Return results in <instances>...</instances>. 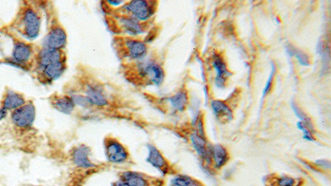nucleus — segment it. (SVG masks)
I'll return each mask as SVG.
<instances>
[{"label":"nucleus","instance_id":"1","mask_svg":"<svg viewBox=\"0 0 331 186\" xmlns=\"http://www.w3.org/2000/svg\"><path fill=\"white\" fill-rule=\"evenodd\" d=\"M36 118L35 106L27 103L20 108L15 109L11 115L13 123L20 129H28L34 125Z\"/></svg>","mask_w":331,"mask_h":186},{"label":"nucleus","instance_id":"2","mask_svg":"<svg viewBox=\"0 0 331 186\" xmlns=\"http://www.w3.org/2000/svg\"><path fill=\"white\" fill-rule=\"evenodd\" d=\"M156 3L135 0L128 3L124 9L131 14L132 17L138 21H147L154 15L156 9Z\"/></svg>","mask_w":331,"mask_h":186},{"label":"nucleus","instance_id":"3","mask_svg":"<svg viewBox=\"0 0 331 186\" xmlns=\"http://www.w3.org/2000/svg\"><path fill=\"white\" fill-rule=\"evenodd\" d=\"M105 157L113 164L125 163L129 158V152L118 140L108 138L105 140Z\"/></svg>","mask_w":331,"mask_h":186},{"label":"nucleus","instance_id":"4","mask_svg":"<svg viewBox=\"0 0 331 186\" xmlns=\"http://www.w3.org/2000/svg\"><path fill=\"white\" fill-rule=\"evenodd\" d=\"M138 72L141 76L157 86L161 85L164 80V71L154 60H147L138 65Z\"/></svg>","mask_w":331,"mask_h":186},{"label":"nucleus","instance_id":"5","mask_svg":"<svg viewBox=\"0 0 331 186\" xmlns=\"http://www.w3.org/2000/svg\"><path fill=\"white\" fill-rule=\"evenodd\" d=\"M24 25V34L29 40H34L40 34L41 20L39 16L34 9H27L25 10L22 18Z\"/></svg>","mask_w":331,"mask_h":186},{"label":"nucleus","instance_id":"6","mask_svg":"<svg viewBox=\"0 0 331 186\" xmlns=\"http://www.w3.org/2000/svg\"><path fill=\"white\" fill-rule=\"evenodd\" d=\"M67 37L63 27H55L48 33L44 39V47L61 51L67 44Z\"/></svg>","mask_w":331,"mask_h":186},{"label":"nucleus","instance_id":"7","mask_svg":"<svg viewBox=\"0 0 331 186\" xmlns=\"http://www.w3.org/2000/svg\"><path fill=\"white\" fill-rule=\"evenodd\" d=\"M89 155H91V150L89 147L85 145H80L76 146L71 151V160L75 166L79 168L84 169V170L94 168L96 166L89 158Z\"/></svg>","mask_w":331,"mask_h":186},{"label":"nucleus","instance_id":"8","mask_svg":"<svg viewBox=\"0 0 331 186\" xmlns=\"http://www.w3.org/2000/svg\"><path fill=\"white\" fill-rule=\"evenodd\" d=\"M191 144L194 150L196 151L200 158L205 161L206 163L210 164L212 159V146L207 144L206 140L204 139V136H201L196 132L191 133L190 136Z\"/></svg>","mask_w":331,"mask_h":186},{"label":"nucleus","instance_id":"9","mask_svg":"<svg viewBox=\"0 0 331 186\" xmlns=\"http://www.w3.org/2000/svg\"><path fill=\"white\" fill-rule=\"evenodd\" d=\"M147 149H148V154H147V162L151 166H154V168L158 169V171L162 174H167L169 171V165L162 153L153 145H148Z\"/></svg>","mask_w":331,"mask_h":186},{"label":"nucleus","instance_id":"10","mask_svg":"<svg viewBox=\"0 0 331 186\" xmlns=\"http://www.w3.org/2000/svg\"><path fill=\"white\" fill-rule=\"evenodd\" d=\"M212 66L216 71V84L219 88H224L227 79L231 76V73L227 69L225 62L220 55H215L212 60Z\"/></svg>","mask_w":331,"mask_h":186},{"label":"nucleus","instance_id":"11","mask_svg":"<svg viewBox=\"0 0 331 186\" xmlns=\"http://www.w3.org/2000/svg\"><path fill=\"white\" fill-rule=\"evenodd\" d=\"M85 98L92 106L105 107L108 104L104 89L98 85H88L85 90Z\"/></svg>","mask_w":331,"mask_h":186},{"label":"nucleus","instance_id":"12","mask_svg":"<svg viewBox=\"0 0 331 186\" xmlns=\"http://www.w3.org/2000/svg\"><path fill=\"white\" fill-rule=\"evenodd\" d=\"M63 59L60 51L43 47L38 55V65L40 69L43 70L50 65L60 61Z\"/></svg>","mask_w":331,"mask_h":186},{"label":"nucleus","instance_id":"13","mask_svg":"<svg viewBox=\"0 0 331 186\" xmlns=\"http://www.w3.org/2000/svg\"><path fill=\"white\" fill-rule=\"evenodd\" d=\"M33 55V49L30 45L25 42H18L14 45L13 50V61L17 65H24L29 61Z\"/></svg>","mask_w":331,"mask_h":186},{"label":"nucleus","instance_id":"14","mask_svg":"<svg viewBox=\"0 0 331 186\" xmlns=\"http://www.w3.org/2000/svg\"><path fill=\"white\" fill-rule=\"evenodd\" d=\"M129 57L134 60H141L147 55V46L144 42L135 39H128L125 42Z\"/></svg>","mask_w":331,"mask_h":186},{"label":"nucleus","instance_id":"15","mask_svg":"<svg viewBox=\"0 0 331 186\" xmlns=\"http://www.w3.org/2000/svg\"><path fill=\"white\" fill-rule=\"evenodd\" d=\"M210 105L214 114L220 121L229 122L233 119V112L225 102L221 100H212Z\"/></svg>","mask_w":331,"mask_h":186},{"label":"nucleus","instance_id":"16","mask_svg":"<svg viewBox=\"0 0 331 186\" xmlns=\"http://www.w3.org/2000/svg\"><path fill=\"white\" fill-rule=\"evenodd\" d=\"M120 179L129 186H150L148 178L141 173L135 171H125L121 173Z\"/></svg>","mask_w":331,"mask_h":186},{"label":"nucleus","instance_id":"17","mask_svg":"<svg viewBox=\"0 0 331 186\" xmlns=\"http://www.w3.org/2000/svg\"><path fill=\"white\" fill-rule=\"evenodd\" d=\"M26 104L25 98L20 94L9 90L3 100V108L5 110H15Z\"/></svg>","mask_w":331,"mask_h":186},{"label":"nucleus","instance_id":"18","mask_svg":"<svg viewBox=\"0 0 331 186\" xmlns=\"http://www.w3.org/2000/svg\"><path fill=\"white\" fill-rule=\"evenodd\" d=\"M52 106L58 112L65 114H70L73 112L76 104L71 96H58L52 100Z\"/></svg>","mask_w":331,"mask_h":186},{"label":"nucleus","instance_id":"19","mask_svg":"<svg viewBox=\"0 0 331 186\" xmlns=\"http://www.w3.org/2000/svg\"><path fill=\"white\" fill-rule=\"evenodd\" d=\"M119 21L125 33L129 35H139L144 32L140 22L133 17H123Z\"/></svg>","mask_w":331,"mask_h":186},{"label":"nucleus","instance_id":"20","mask_svg":"<svg viewBox=\"0 0 331 186\" xmlns=\"http://www.w3.org/2000/svg\"><path fill=\"white\" fill-rule=\"evenodd\" d=\"M66 70L64 61L63 60L50 65L43 70V76L49 81H54L63 76Z\"/></svg>","mask_w":331,"mask_h":186},{"label":"nucleus","instance_id":"21","mask_svg":"<svg viewBox=\"0 0 331 186\" xmlns=\"http://www.w3.org/2000/svg\"><path fill=\"white\" fill-rule=\"evenodd\" d=\"M212 159L215 167L220 169L229 161V154L225 147L220 145H215L212 146Z\"/></svg>","mask_w":331,"mask_h":186},{"label":"nucleus","instance_id":"22","mask_svg":"<svg viewBox=\"0 0 331 186\" xmlns=\"http://www.w3.org/2000/svg\"><path fill=\"white\" fill-rule=\"evenodd\" d=\"M171 106L175 110L183 112L187 107L188 103V96L187 91L180 90L168 99Z\"/></svg>","mask_w":331,"mask_h":186},{"label":"nucleus","instance_id":"23","mask_svg":"<svg viewBox=\"0 0 331 186\" xmlns=\"http://www.w3.org/2000/svg\"><path fill=\"white\" fill-rule=\"evenodd\" d=\"M171 184L172 186H203L196 179L184 175H178L172 178Z\"/></svg>","mask_w":331,"mask_h":186},{"label":"nucleus","instance_id":"24","mask_svg":"<svg viewBox=\"0 0 331 186\" xmlns=\"http://www.w3.org/2000/svg\"><path fill=\"white\" fill-rule=\"evenodd\" d=\"M287 52L289 55H294L297 58L298 60L300 62V64L305 67H308L310 65V58L307 54H305L303 51H300L299 49H296V47H292V46H289L287 47Z\"/></svg>","mask_w":331,"mask_h":186},{"label":"nucleus","instance_id":"25","mask_svg":"<svg viewBox=\"0 0 331 186\" xmlns=\"http://www.w3.org/2000/svg\"><path fill=\"white\" fill-rule=\"evenodd\" d=\"M291 108L293 109L294 113H296V115L297 116L298 118L300 119V122H303V123L310 127L311 129H314L313 125L311 123V120L306 115V113L295 103L292 102V104H291Z\"/></svg>","mask_w":331,"mask_h":186},{"label":"nucleus","instance_id":"26","mask_svg":"<svg viewBox=\"0 0 331 186\" xmlns=\"http://www.w3.org/2000/svg\"><path fill=\"white\" fill-rule=\"evenodd\" d=\"M297 128L300 129V131H303V138L304 139L310 141V142L315 141V138H314L315 130H314V129H311L310 127L307 126V125L303 123V122H300V121L297 122Z\"/></svg>","mask_w":331,"mask_h":186},{"label":"nucleus","instance_id":"27","mask_svg":"<svg viewBox=\"0 0 331 186\" xmlns=\"http://www.w3.org/2000/svg\"><path fill=\"white\" fill-rule=\"evenodd\" d=\"M278 186H298L299 185V179L290 177V176H281L277 179Z\"/></svg>","mask_w":331,"mask_h":186},{"label":"nucleus","instance_id":"28","mask_svg":"<svg viewBox=\"0 0 331 186\" xmlns=\"http://www.w3.org/2000/svg\"><path fill=\"white\" fill-rule=\"evenodd\" d=\"M72 100H73L74 103L76 105H79V106L83 107V108H86L88 106H92L88 102L86 98L84 97V96H71Z\"/></svg>","mask_w":331,"mask_h":186},{"label":"nucleus","instance_id":"29","mask_svg":"<svg viewBox=\"0 0 331 186\" xmlns=\"http://www.w3.org/2000/svg\"><path fill=\"white\" fill-rule=\"evenodd\" d=\"M276 67L274 66V63H273V67H272V72L271 75L269 76L268 80H267V83H266V85H265L264 90H263V97H264L267 93H268L269 90L271 89L272 83H273V80H274V74H275Z\"/></svg>","mask_w":331,"mask_h":186},{"label":"nucleus","instance_id":"30","mask_svg":"<svg viewBox=\"0 0 331 186\" xmlns=\"http://www.w3.org/2000/svg\"><path fill=\"white\" fill-rule=\"evenodd\" d=\"M316 164L319 165L321 167L329 169L330 167V162L329 161H325V160H318L316 161Z\"/></svg>","mask_w":331,"mask_h":186},{"label":"nucleus","instance_id":"31","mask_svg":"<svg viewBox=\"0 0 331 186\" xmlns=\"http://www.w3.org/2000/svg\"><path fill=\"white\" fill-rule=\"evenodd\" d=\"M6 116H7V110H5L3 107H1L0 108V121L5 119Z\"/></svg>","mask_w":331,"mask_h":186},{"label":"nucleus","instance_id":"32","mask_svg":"<svg viewBox=\"0 0 331 186\" xmlns=\"http://www.w3.org/2000/svg\"><path fill=\"white\" fill-rule=\"evenodd\" d=\"M112 186H129L125 181H123L121 179H118L117 181H114L112 183Z\"/></svg>","mask_w":331,"mask_h":186}]
</instances>
